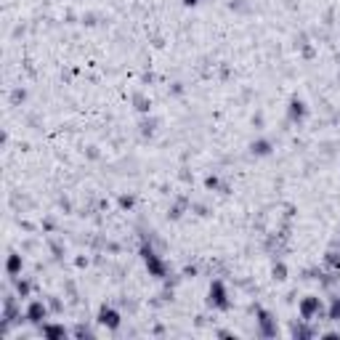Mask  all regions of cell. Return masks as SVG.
<instances>
[{
    "label": "cell",
    "instance_id": "6da1fadb",
    "mask_svg": "<svg viewBox=\"0 0 340 340\" xmlns=\"http://www.w3.org/2000/svg\"><path fill=\"white\" fill-rule=\"evenodd\" d=\"M300 316L303 319H314L319 314V298H306V300H300Z\"/></svg>",
    "mask_w": 340,
    "mask_h": 340
},
{
    "label": "cell",
    "instance_id": "7a4b0ae2",
    "mask_svg": "<svg viewBox=\"0 0 340 340\" xmlns=\"http://www.w3.org/2000/svg\"><path fill=\"white\" fill-rule=\"evenodd\" d=\"M210 303L212 306H220V308H226V290H224V284L220 282H212L210 284Z\"/></svg>",
    "mask_w": 340,
    "mask_h": 340
},
{
    "label": "cell",
    "instance_id": "3957f363",
    "mask_svg": "<svg viewBox=\"0 0 340 340\" xmlns=\"http://www.w3.org/2000/svg\"><path fill=\"white\" fill-rule=\"evenodd\" d=\"M144 260H146V268H149L154 276H162V274H165V266L160 263V258H157L152 250H144Z\"/></svg>",
    "mask_w": 340,
    "mask_h": 340
},
{
    "label": "cell",
    "instance_id": "277c9868",
    "mask_svg": "<svg viewBox=\"0 0 340 340\" xmlns=\"http://www.w3.org/2000/svg\"><path fill=\"white\" fill-rule=\"evenodd\" d=\"M27 319L35 322V324H40V322L46 319V306H42L40 300H32V303L27 306Z\"/></svg>",
    "mask_w": 340,
    "mask_h": 340
},
{
    "label": "cell",
    "instance_id": "5b68a950",
    "mask_svg": "<svg viewBox=\"0 0 340 340\" xmlns=\"http://www.w3.org/2000/svg\"><path fill=\"white\" fill-rule=\"evenodd\" d=\"M98 322H101V324H106V327H117V324H120V314H117L114 308H101Z\"/></svg>",
    "mask_w": 340,
    "mask_h": 340
},
{
    "label": "cell",
    "instance_id": "8992f818",
    "mask_svg": "<svg viewBox=\"0 0 340 340\" xmlns=\"http://www.w3.org/2000/svg\"><path fill=\"white\" fill-rule=\"evenodd\" d=\"M19 268H22V255L11 252V255H8V274L16 276V274H19Z\"/></svg>",
    "mask_w": 340,
    "mask_h": 340
},
{
    "label": "cell",
    "instance_id": "52a82bcc",
    "mask_svg": "<svg viewBox=\"0 0 340 340\" xmlns=\"http://www.w3.org/2000/svg\"><path fill=\"white\" fill-rule=\"evenodd\" d=\"M260 327L266 335H274V330H271V322H268V314H260Z\"/></svg>",
    "mask_w": 340,
    "mask_h": 340
},
{
    "label": "cell",
    "instance_id": "ba28073f",
    "mask_svg": "<svg viewBox=\"0 0 340 340\" xmlns=\"http://www.w3.org/2000/svg\"><path fill=\"white\" fill-rule=\"evenodd\" d=\"M42 332L50 335V338H56V335H64V330L62 327H42Z\"/></svg>",
    "mask_w": 340,
    "mask_h": 340
},
{
    "label": "cell",
    "instance_id": "9c48e42d",
    "mask_svg": "<svg viewBox=\"0 0 340 340\" xmlns=\"http://www.w3.org/2000/svg\"><path fill=\"white\" fill-rule=\"evenodd\" d=\"M252 152H258V154H266V152H268V144H266V141H260V144H252Z\"/></svg>",
    "mask_w": 340,
    "mask_h": 340
},
{
    "label": "cell",
    "instance_id": "30bf717a",
    "mask_svg": "<svg viewBox=\"0 0 340 340\" xmlns=\"http://www.w3.org/2000/svg\"><path fill=\"white\" fill-rule=\"evenodd\" d=\"M303 104H300V101H292V117H300L303 114V109H300Z\"/></svg>",
    "mask_w": 340,
    "mask_h": 340
},
{
    "label": "cell",
    "instance_id": "8fae6325",
    "mask_svg": "<svg viewBox=\"0 0 340 340\" xmlns=\"http://www.w3.org/2000/svg\"><path fill=\"white\" fill-rule=\"evenodd\" d=\"M274 276H276V279H284V268H282V266L274 268Z\"/></svg>",
    "mask_w": 340,
    "mask_h": 340
},
{
    "label": "cell",
    "instance_id": "7c38bea8",
    "mask_svg": "<svg viewBox=\"0 0 340 340\" xmlns=\"http://www.w3.org/2000/svg\"><path fill=\"white\" fill-rule=\"evenodd\" d=\"M332 316L340 319V303H335V308H332Z\"/></svg>",
    "mask_w": 340,
    "mask_h": 340
},
{
    "label": "cell",
    "instance_id": "4fadbf2b",
    "mask_svg": "<svg viewBox=\"0 0 340 340\" xmlns=\"http://www.w3.org/2000/svg\"><path fill=\"white\" fill-rule=\"evenodd\" d=\"M184 3H186V6H197V0H184Z\"/></svg>",
    "mask_w": 340,
    "mask_h": 340
}]
</instances>
